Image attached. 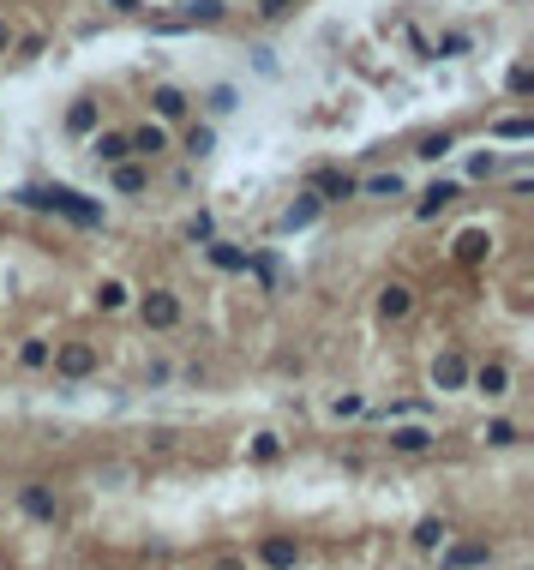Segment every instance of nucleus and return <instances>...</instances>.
<instances>
[{"mask_svg": "<svg viewBox=\"0 0 534 570\" xmlns=\"http://www.w3.org/2000/svg\"><path fill=\"white\" fill-rule=\"evenodd\" d=\"M18 204H30V211H55V216H73L78 228H97L102 223V204L97 199H85V192H73V186H18L13 192Z\"/></svg>", "mask_w": 534, "mask_h": 570, "instance_id": "obj_1", "label": "nucleus"}, {"mask_svg": "<svg viewBox=\"0 0 534 570\" xmlns=\"http://www.w3.org/2000/svg\"><path fill=\"white\" fill-rule=\"evenodd\" d=\"M97 367H102L97 342H55V355H48V372H55L60 385H85Z\"/></svg>", "mask_w": 534, "mask_h": 570, "instance_id": "obj_2", "label": "nucleus"}, {"mask_svg": "<svg viewBox=\"0 0 534 570\" xmlns=\"http://www.w3.org/2000/svg\"><path fill=\"white\" fill-rule=\"evenodd\" d=\"M18 511H25L30 523L55 528V523H60V499H55V486H48V481H25V486H18Z\"/></svg>", "mask_w": 534, "mask_h": 570, "instance_id": "obj_3", "label": "nucleus"}, {"mask_svg": "<svg viewBox=\"0 0 534 570\" xmlns=\"http://www.w3.org/2000/svg\"><path fill=\"white\" fill-rule=\"evenodd\" d=\"M139 318H145L150 330H174L180 325V295H174V288H150V295L139 300Z\"/></svg>", "mask_w": 534, "mask_h": 570, "instance_id": "obj_4", "label": "nucleus"}, {"mask_svg": "<svg viewBox=\"0 0 534 570\" xmlns=\"http://www.w3.org/2000/svg\"><path fill=\"white\" fill-rule=\"evenodd\" d=\"M259 565L264 570H294L301 565V541H294V534H259Z\"/></svg>", "mask_w": 534, "mask_h": 570, "instance_id": "obj_5", "label": "nucleus"}, {"mask_svg": "<svg viewBox=\"0 0 534 570\" xmlns=\"http://www.w3.org/2000/svg\"><path fill=\"white\" fill-rule=\"evenodd\" d=\"M306 186L318 192V204H343V199H354V174H343V169H313V174H306Z\"/></svg>", "mask_w": 534, "mask_h": 570, "instance_id": "obj_6", "label": "nucleus"}, {"mask_svg": "<svg viewBox=\"0 0 534 570\" xmlns=\"http://www.w3.org/2000/svg\"><path fill=\"white\" fill-rule=\"evenodd\" d=\"M457 199H462V181H433L426 192H420V204H415V223H433V216L450 211Z\"/></svg>", "mask_w": 534, "mask_h": 570, "instance_id": "obj_7", "label": "nucleus"}, {"mask_svg": "<svg viewBox=\"0 0 534 570\" xmlns=\"http://www.w3.org/2000/svg\"><path fill=\"white\" fill-rule=\"evenodd\" d=\"M132 157V144H127V132H90V162L97 169H115V162H127Z\"/></svg>", "mask_w": 534, "mask_h": 570, "instance_id": "obj_8", "label": "nucleus"}, {"mask_svg": "<svg viewBox=\"0 0 534 570\" xmlns=\"http://www.w3.org/2000/svg\"><path fill=\"white\" fill-rule=\"evenodd\" d=\"M127 144H132V157H139V162H150V157L169 150V127H162V120H145V127L127 132Z\"/></svg>", "mask_w": 534, "mask_h": 570, "instance_id": "obj_9", "label": "nucleus"}, {"mask_svg": "<svg viewBox=\"0 0 534 570\" xmlns=\"http://www.w3.org/2000/svg\"><path fill=\"white\" fill-rule=\"evenodd\" d=\"M445 553V570H480V565H492V541H462V546H438Z\"/></svg>", "mask_w": 534, "mask_h": 570, "instance_id": "obj_10", "label": "nucleus"}, {"mask_svg": "<svg viewBox=\"0 0 534 570\" xmlns=\"http://www.w3.org/2000/svg\"><path fill=\"white\" fill-rule=\"evenodd\" d=\"M433 444H438V432L420 427V420H415V427H390V451H396V456H426Z\"/></svg>", "mask_w": 534, "mask_h": 570, "instance_id": "obj_11", "label": "nucleus"}, {"mask_svg": "<svg viewBox=\"0 0 534 570\" xmlns=\"http://www.w3.org/2000/svg\"><path fill=\"white\" fill-rule=\"evenodd\" d=\"M468 385H475L480 397H510V367L505 360H480V367L468 372Z\"/></svg>", "mask_w": 534, "mask_h": 570, "instance_id": "obj_12", "label": "nucleus"}, {"mask_svg": "<svg viewBox=\"0 0 534 570\" xmlns=\"http://www.w3.org/2000/svg\"><path fill=\"white\" fill-rule=\"evenodd\" d=\"M108 181H115V192H127V199H139V192H150V169H145L139 157L115 162V169H108Z\"/></svg>", "mask_w": 534, "mask_h": 570, "instance_id": "obj_13", "label": "nucleus"}, {"mask_svg": "<svg viewBox=\"0 0 534 570\" xmlns=\"http://www.w3.org/2000/svg\"><path fill=\"white\" fill-rule=\"evenodd\" d=\"M204 258H211V264H217V271H229V276H246V246H234V241H217V234H211V241H204Z\"/></svg>", "mask_w": 534, "mask_h": 570, "instance_id": "obj_14", "label": "nucleus"}, {"mask_svg": "<svg viewBox=\"0 0 534 570\" xmlns=\"http://www.w3.org/2000/svg\"><path fill=\"white\" fill-rule=\"evenodd\" d=\"M408 313H415V288H408V283H390V288H378V318H390V325H403Z\"/></svg>", "mask_w": 534, "mask_h": 570, "instance_id": "obj_15", "label": "nucleus"}, {"mask_svg": "<svg viewBox=\"0 0 534 570\" xmlns=\"http://www.w3.org/2000/svg\"><path fill=\"white\" fill-rule=\"evenodd\" d=\"M187 109H192V102H187V90H180V85H157V90H150V114H157V120H187Z\"/></svg>", "mask_w": 534, "mask_h": 570, "instance_id": "obj_16", "label": "nucleus"}, {"mask_svg": "<svg viewBox=\"0 0 534 570\" xmlns=\"http://www.w3.org/2000/svg\"><path fill=\"white\" fill-rule=\"evenodd\" d=\"M433 385L438 390H462V385H468V360H462L457 348H445V355L433 360Z\"/></svg>", "mask_w": 534, "mask_h": 570, "instance_id": "obj_17", "label": "nucleus"}, {"mask_svg": "<svg viewBox=\"0 0 534 570\" xmlns=\"http://www.w3.org/2000/svg\"><path fill=\"white\" fill-rule=\"evenodd\" d=\"M97 127H102V109H97L90 97H78L73 109H67V132H73V139H90Z\"/></svg>", "mask_w": 534, "mask_h": 570, "instance_id": "obj_18", "label": "nucleus"}, {"mask_svg": "<svg viewBox=\"0 0 534 570\" xmlns=\"http://www.w3.org/2000/svg\"><path fill=\"white\" fill-rule=\"evenodd\" d=\"M318 211H324V204H318V192H313V186H306L301 199H294L289 211H282V234H294V228H306V223H313Z\"/></svg>", "mask_w": 534, "mask_h": 570, "instance_id": "obj_19", "label": "nucleus"}, {"mask_svg": "<svg viewBox=\"0 0 534 570\" xmlns=\"http://www.w3.org/2000/svg\"><path fill=\"white\" fill-rule=\"evenodd\" d=\"M127 300H132V288L120 276H102L97 283V313H127Z\"/></svg>", "mask_w": 534, "mask_h": 570, "instance_id": "obj_20", "label": "nucleus"}, {"mask_svg": "<svg viewBox=\"0 0 534 570\" xmlns=\"http://www.w3.org/2000/svg\"><path fill=\"white\" fill-rule=\"evenodd\" d=\"M48 355H55V342L48 337H25L18 342V367L25 372H48Z\"/></svg>", "mask_w": 534, "mask_h": 570, "instance_id": "obj_21", "label": "nucleus"}, {"mask_svg": "<svg viewBox=\"0 0 534 570\" xmlns=\"http://www.w3.org/2000/svg\"><path fill=\"white\" fill-rule=\"evenodd\" d=\"M487 253H492V234H487V228H468V234H457V264H480Z\"/></svg>", "mask_w": 534, "mask_h": 570, "instance_id": "obj_22", "label": "nucleus"}, {"mask_svg": "<svg viewBox=\"0 0 534 570\" xmlns=\"http://www.w3.org/2000/svg\"><path fill=\"white\" fill-rule=\"evenodd\" d=\"M445 541H450V523H445V516H426V523H415V553H438Z\"/></svg>", "mask_w": 534, "mask_h": 570, "instance_id": "obj_23", "label": "nucleus"}, {"mask_svg": "<svg viewBox=\"0 0 534 570\" xmlns=\"http://www.w3.org/2000/svg\"><path fill=\"white\" fill-rule=\"evenodd\" d=\"M354 192H366V199H403V174L385 169V174H373V181H354Z\"/></svg>", "mask_w": 534, "mask_h": 570, "instance_id": "obj_24", "label": "nucleus"}, {"mask_svg": "<svg viewBox=\"0 0 534 570\" xmlns=\"http://www.w3.org/2000/svg\"><path fill=\"white\" fill-rule=\"evenodd\" d=\"M180 150H187L192 162H204L211 150H217V127H199V120H192V127H187V139H180Z\"/></svg>", "mask_w": 534, "mask_h": 570, "instance_id": "obj_25", "label": "nucleus"}, {"mask_svg": "<svg viewBox=\"0 0 534 570\" xmlns=\"http://www.w3.org/2000/svg\"><path fill=\"white\" fill-rule=\"evenodd\" d=\"M492 139H510V144L534 139V120H529V114H505V120H492Z\"/></svg>", "mask_w": 534, "mask_h": 570, "instance_id": "obj_26", "label": "nucleus"}, {"mask_svg": "<svg viewBox=\"0 0 534 570\" xmlns=\"http://www.w3.org/2000/svg\"><path fill=\"white\" fill-rule=\"evenodd\" d=\"M445 150H457V132H426V139L415 144V157H420V162H438Z\"/></svg>", "mask_w": 534, "mask_h": 570, "instance_id": "obj_27", "label": "nucleus"}, {"mask_svg": "<svg viewBox=\"0 0 534 570\" xmlns=\"http://www.w3.org/2000/svg\"><path fill=\"white\" fill-rule=\"evenodd\" d=\"M480 439H487L492 451H510V444L522 439V427H517V420H487V432H480Z\"/></svg>", "mask_w": 534, "mask_h": 570, "instance_id": "obj_28", "label": "nucleus"}, {"mask_svg": "<svg viewBox=\"0 0 534 570\" xmlns=\"http://www.w3.org/2000/svg\"><path fill=\"white\" fill-rule=\"evenodd\" d=\"M246 456H252V462H276V456H282V439H276V432H259V439L246 444Z\"/></svg>", "mask_w": 534, "mask_h": 570, "instance_id": "obj_29", "label": "nucleus"}, {"mask_svg": "<svg viewBox=\"0 0 534 570\" xmlns=\"http://www.w3.org/2000/svg\"><path fill=\"white\" fill-rule=\"evenodd\" d=\"M505 90H510V97H534V67H522V60H517V67L505 72Z\"/></svg>", "mask_w": 534, "mask_h": 570, "instance_id": "obj_30", "label": "nucleus"}, {"mask_svg": "<svg viewBox=\"0 0 534 570\" xmlns=\"http://www.w3.org/2000/svg\"><path fill=\"white\" fill-rule=\"evenodd\" d=\"M234 109H241V90H234V85H217V90H211V114H234Z\"/></svg>", "mask_w": 534, "mask_h": 570, "instance_id": "obj_31", "label": "nucleus"}, {"mask_svg": "<svg viewBox=\"0 0 534 570\" xmlns=\"http://www.w3.org/2000/svg\"><path fill=\"white\" fill-rule=\"evenodd\" d=\"M438 60H457V55H468V36L462 30H450V36H438V48H433Z\"/></svg>", "mask_w": 534, "mask_h": 570, "instance_id": "obj_32", "label": "nucleus"}, {"mask_svg": "<svg viewBox=\"0 0 534 570\" xmlns=\"http://www.w3.org/2000/svg\"><path fill=\"white\" fill-rule=\"evenodd\" d=\"M211 234H217V216H211V211H199V216L187 223V241H211Z\"/></svg>", "mask_w": 534, "mask_h": 570, "instance_id": "obj_33", "label": "nucleus"}, {"mask_svg": "<svg viewBox=\"0 0 534 570\" xmlns=\"http://www.w3.org/2000/svg\"><path fill=\"white\" fill-rule=\"evenodd\" d=\"M492 169H498V157H492V150H475V162H468V181H487Z\"/></svg>", "mask_w": 534, "mask_h": 570, "instance_id": "obj_34", "label": "nucleus"}, {"mask_svg": "<svg viewBox=\"0 0 534 570\" xmlns=\"http://www.w3.org/2000/svg\"><path fill=\"white\" fill-rule=\"evenodd\" d=\"M361 409H366L361 397H336V402H331V414H336V420H348V414H361Z\"/></svg>", "mask_w": 534, "mask_h": 570, "instance_id": "obj_35", "label": "nucleus"}, {"mask_svg": "<svg viewBox=\"0 0 534 570\" xmlns=\"http://www.w3.org/2000/svg\"><path fill=\"white\" fill-rule=\"evenodd\" d=\"M204 570H252V565H246V558H234V553H217Z\"/></svg>", "mask_w": 534, "mask_h": 570, "instance_id": "obj_36", "label": "nucleus"}, {"mask_svg": "<svg viewBox=\"0 0 534 570\" xmlns=\"http://www.w3.org/2000/svg\"><path fill=\"white\" fill-rule=\"evenodd\" d=\"M289 6H294V0H259V13H264V18H282Z\"/></svg>", "mask_w": 534, "mask_h": 570, "instance_id": "obj_37", "label": "nucleus"}, {"mask_svg": "<svg viewBox=\"0 0 534 570\" xmlns=\"http://www.w3.org/2000/svg\"><path fill=\"white\" fill-rule=\"evenodd\" d=\"M13 48V25H6V13H0V55Z\"/></svg>", "mask_w": 534, "mask_h": 570, "instance_id": "obj_38", "label": "nucleus"}, {"mask_svg": "<svg viewBox=\"0 0 534 570\" xmlns=\"http://www.w3.org/2000/svg\"><path fill=\"white\" fill-rule=\"evenodd\" d=\"M108 6H115V13H139V0H108Z\"/></svg>", "mask_w": 534, "mask_h": 570, "instance_id": "obj_39", "label": "nucleus"}]
</instances>
